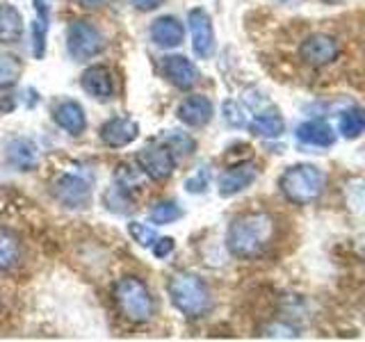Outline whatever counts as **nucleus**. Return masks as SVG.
I'll return each instance as SVG.
<instances>
[{"instance_id":"f257e3e1","label":"nucleus","mask_w":365,"mask_h":342,"mask_svg":"<svg viewBox=\"0 0 365 342\" xmlns=\"http://www.w3.org/2000/svg\"><path fill=\"white\" fill-rule=\"evenodd\" d=\"M274 217L267 212H245L235 217L228 226L226 233V247L235 258L254 260L267 251L274 239Z\"/></svg>"},{"instance_id":"f03ea898","label":"nucleus","mask_w":365,"mask_h":342,"mask_svg":"<svg viewBox=\"0 0 365 342\" xmlns=\"http://www.w3.org/2000/svg\"><path fill=\"white\" fill-rule=\"evenodd\" d=\"M167 290L171 296V304L176 306V311H180L190 319H199L210 311L212 296L208 285H205L199 276L194 274H174L167 283Z\"/></svg>"},{"instance_id":"7ed1b4c3","label":"nucleus","mask_w":365,"mask_h":342,"mask_svg":"<svg viewBox=\"0 0 365 342\" xmlns=\"http://www.w3.org/2000/svg\"><path fill=\"white\" fill-rule=\"evenodd\" d=\"M324 174L315 165H294L279 178V190L294 205H311L324 192Z\"/></svg>"},{"instance_id":"20e7f679","label":"nucleus","mask_w":365,"mask_h":342,"mask_svg":"<svg viewBox=\"0 0 365 342\" xmlns=\"http://www.w3.org/2000/svg\"><path fill=\"white\" fill-rule=\"evenodd\" d=\"M114 301H117L121 315L135 324H146L155 315L151 292H148L144 281L135 276H123L121 281H117V285H114Z\"/></svg>"},{"instance_id":"39448f33","label":"nucleus","mask_w":365,"mask_h":342,"mask_svg":"<svg viewBox=\"0 0 365 342\" xmlns=\"http://www.w3.org/2000/svg\"><path fill=\"white\" fill-rule=\"evenodd\" d=\"M66 48L73 60H89L106 48V39L89 21H73L66 30Z\"/></svg>"},{"instance_id":"423d86ee","label":"nucleus","mask_w":365,"mask_h":342,"mask_svg":"<svg viewBox=\"0 0 365 342\" xmlns=\"http://www.w3.org/2000/svg\"><path fill=\"white\" fill-rule=\"evenodd\" d=\"M340 55V46L338 41L324 32H315L308 34L299 46V57L313 68H322L329 66L331 62H336Z\"/></svg>"},{"instance_id":"0eeeda50","label":"nucleus","mask_w":365,"mask_h":342,"mask_svg":"<svg viewBox=\"0 0 365 342\" xmlns=\"http://www.w3.org/2000/svg\"><path fill=\"white\" fill-rule=\"evenodd\" d=\"M137 165H140V169L151 180L163 182V180H167L171 174H174L176 157L163 144H148V146L142 148L140 153H137Z\"/></svg>"},{"instance_id":"6e6552de","label":"nucleus","mask_w":365,"mask_h":342,"mask_svg":"<svg viewBox=\"0 0 365 342\" xmlns=\"http://www.w3.org/2000/svg\"><path fill=\"white\" fill-rule=\"evenodd\" d=\"M53 197L60 201L64 208H85L89 205L91 199V187L85 178L73 176V174H64L53 182Z\"/></svg>"},{"instance_id":"1a4fd4ad","label":"nucleus","mask_w":365,"mask_h":342,"mask_svg":"<svg viewBox=\"0 0 365 342\" xmlns=\"http://www.w3.org/2000/svg\"><path fill=\"white\" fill-rule=\"evenodd\" d=\"M190 32H192V51L199 57H210L215 51V30H212V19L205 9L197 7L190 11Z\"/></svg>"},{"instance_id":"9d476101","label":"nucleus","mask_w":365,"mask_h":342,"mask_svg":"<svg viewBox=\"0 0 365 342\" xmlns=\"http://www.w3.org/2000/svg\"><path fill=\"white\" fill-rule=\"evenodd\" d=\"M258 178V167L254 162H240L233 165L231 169H226L220 176V182H217V190H220L222 197H235V194L245 192L251 182Z\"/></svg>"},{"instance_id":"9b49d317","label":"nucleus","mask_w":365,"mask_h":342,"mask_svg":"<svg viewBox=\"0 0 365 342\" xmlns=\"http://www.w3.org/2000/svg\"><path fill=\"white\" fill-rule=\"evenodd\" d=\"M140 137V123L128 117H114L101 125V142L110 148L128 146Z\"/></svg>"},{"instance_id":"f8f14e48","label":"nucleus","mask_w":365,"mask_h":342,"mask_svg":"<svg viewBox=\"0 0 365 342\" xmlns=\"http://www.w3.org/2000/svg\"><path fill=\"white\" fill-rule=\"evenodd\" d=\"M163 73L171 85L178 89H192L199 83V68L194 66L187 57L182 55H169L163 62Z\"/></svg>"},{"instance_id":"ddd939ff","label":"nucleus","mask_w":365,"mask_h":342,"mask_svg":"<svg viewBox=\"0 0 365 342\" xmlns=\"http://www.w3.org/2000/svg\"><path fill=\"white\" fill-rule=\"evenodd\" d=\"M176 114L182 123L190 125V128H203V125L212 119V103L205 96H187L178 105Z\"/></svg>"},{"instance_id":"4468645a","label":"nucleus","mask_w":365,"mask_h":342,"mask_svg":"<svg viewBox=\"0 0 365 342\" xmlns=\"http://www.w3.org/2000/svg\"><path fill=\"white\" fill-rule=\"evenodd\" d=\"M151 39L160 48H176L185 39V28L176 16H160L151 26Z\"/></svg>"},{"instance_id":"2eb2a0df","label":"nucleus","mask_w":365,"mask_h":342,"mask_svg":"<svg viewBox=\"0 0 365 342\" xmlns=\"http://www.w3.org/2000/svg\"><path fill=\"white\" fill-rule=\"evenodd\" d=\"M80 85L87 91L91 98L96 100H108L114 94V83L112 76L106 66H89L85 68L83 78H80Z\"/></svg>"},{"instance_id":"dca6fc26","label":"nucleus","mask_w":365,"mask_h":342,"mask_svg":"<svg viewBox=\"0 0 365 342\" xmlns=\"http://www.w3.org/2000/svg\"><path fill=\"white\" fill-rule=\"evenodd\" d=\"M7 162L19 171H32L39 162L37 144L28 137H16L7 144Z\"/></svg>"},{"instance_id":"f3484780","label":"nucleus","mask_w":365,"mask_h":342,"mask_svg":"<svg viewBox=\"0 0 365 342\" xmlns=\"http://www.w3.org/2000/svg\"><path fill=\"white\" fill-rule=\"evenodd\" d=\"M297 140L306 146H319V148H329L336 144V133L327 121H304L302 125H297Z\"/></svg>"},{"instance_id":"a211bd4d","label":"nucleus","mask_w":365,"mask_h":342,"mask_svg":"<svg viewBox=\"0 0 365 342\" xmlns=\"http://www.w3.org/2000/svg\"><path fill=\"white\" fill-rule=\"evenodd\" d=\"M53 119L68 135H80V133H85V128H87L85 110L76 100H62L60 105L53 110Z\"/></svg>"},{"instance_id":"6ab92c4d","label":"nucleus","mask_w":365,"mask_h":342,"mask_svg":"<svg viewBox=\"0 0 365 342\" xmlns=\"http://www.w3.org/2000/svg\"><path fill=\"white\" fill-rule=\"evenodd\" d=\"M23 37V16L14 5L0 3V43H16Z\"/></svg>"},{"instance_id":"aec40b11","label":"nucleus","mask_w":365,"mask_h":342,"mask_svg":"<svg viewBox=\"0 0 365 342\" xmlns=\"http://www.w3.org/2000/svg\"><path fill=\"white\" fill-rule=\"evenodd\" d=\"M21 262V242L16 233L0 228V271L14 269Z\"/></svg>"},{"instance_id":"412c9836","label":"nucleus","mask_w":365,"mask_h":342,"mask_svg":"<svg viewBox=\"0 0 365 342\" xmlns=\"http://www.w3.org/2000/svg\"><path fill=\"white\" fill-rule=\"evenodd\" d=\"M249 130L256 137H267V140H274V137L283 135L285 121L279 112H265V114H258V117L249 123Z\"/></svg>"},{"instance_id":"4be33fe9","label":"nucleus","mask_w":365,"mask_h":342,"mask_svg":"<svg viewBox=\"0 0 365 342\" xmlns=\"http://www.w3.org/2000/svg\"><path fill=\"white\" fill-rule=\"evenodd\" d=\"M338 130L345 140H359L365 133V108H349L340 114Z\"/></svg>"},{"instance_id":"5701e85b","label":"nucleus","mask_w":365,"mask_h":342,"mask_svg":"<svg viewBox=\"0 0 365 342\" xmlns=\"http://www.w3.org/2000/svg\"><path fill=\"white\" fill-rule=\"evenodd\" d=\"M37 3V19L32 26V37H34V57L41 60L43 57V46H46V34H48V5L43 0H34Z\"/></svg>"},{"instance_id":"b1692460","label":"nucleus","mask_w":365,"mask_h":342,"mask_svg":"<svg viewBox=\"0 0 365 342\" xmlns=\"http://www.w3.org/2000/svg\"><path fill=\"white\" fill-rule=\"evenodd\" d=\"M130 190H125L123 185H112L108 192H106V205L108 210L117 212V214H128L133 210V199H130Z\"/></svg>"},{"instance_id":"393cba45","label":"nucleus","mask_w":365,"mask_h":342,"mask_svg":"<svg viewBox=\"0 0 365 342\" xmlns=\"http://www.w3.org/2000/svg\"><path fill=\"white\" fill-rule=\"evenodd\" d=\"M23 73V64L19 57L3 53L0 55V89H7L11 85L19 83V78Z\"/></svg>"},{"instance_id":"a878e982","label":"nucleus","mask_w":365,"mask_h":342,"mask_svg":"<svg viewBox=\"0 0 365 342\" xmlns=\"http://www.w3.org/2000/svg\"><path fill=\"white\" fill-rule=\"evenodd\" d=\"M180 217H182V210L178 208L176 201H160L148 210V219H151V224H158V226L171 224V222L180 219Z\"/></svg>"},{"instance_id":"bb28decb","label":"nucleus","mask_w":365,"mask_h":342,"mask_svg":"<svg viewBox=\"0 0 365 342\" xmlns=\"http://www.w3.org/2000/svg\"><path fill=\"white\" fill-rule=\"evenodd\" d=\"M165 146L169 148L171 153H174V157H185L194 151V140L190 135L185 133H169L165 137Z\"/></svg>"},{"instance_id":"cd10ccee","label":"nucleus","mask_w":365,"mask_h":342,"mask_svg":"<svg viewBox=\"0 0 365 342\" xmlns=\"http://www.w3.org/2000/svg\"><path fill=\"white\" fill-rule=\"evenodd\" d=\"M128 233L133 235V239L140 247H153V242L158 239V233L151 226H144V224H137V222L128 224Z\"/></svg>"},{"instance_id":"c85d7f7f","label":"nucleus","mask_w":365,"mask_h":342,"mask_svg":"<svg viewBox=\"0 0 365 342\" xmlns=\"http://www.w3.org/2000/svg\"><path fill=\"white\" fill-rule=\"evenodd\" d=\"M224 119H226L228 125H233V128H242V125L247 123L245 112L235 100H226L224 103Z\"/></svg>"},{"instance_id":"c756f323","label":"nucleus","mask_w":365,"mask_h":342,"mask_svg":"<svg viewBox=\"0 0 365 342\" xmlns=\"http://www.w3.org/2000/svg\"><path fill=\"white\" fill-rule=\"evenodd\" d=\"M117 182L119 185H123L125 190H133L140 185V171L128 167V165H119L117 169Z\"/></svg>"},{"instance_id":"7c9ffc66","label":"nucleus","mask_w":365,"mask_h":342,"mask_svg":"<svg viewBox=\"0 0 365 342\" xmlns=\"http://www.w3.org/2000/svg\"><path fill=\"white\" fill-rule=\"evenodd\" d=\"M176 242L171 237H158L155 242H153V254L155 258H167L171 251H174Z\"/></svg>"},{"instance_id":"2f4dec72","label":"nucleus","mask_w":365,"mask_h":342,"mask_svg":"<svg viewBox=\"0 0 365 342\" xmlns=\"http://www.w3.org/2000/svg\"><path fill=\"white\" fill-rule=\"evenodd\" d=\"M205 185H208V176H205V171H201V174H197L194 178H190L187 182H185V187H187V192H205Z\"/></svg>"},{"instance_id":"473e14b6","label":"nucleus","mask_w":365,"mask_h":342,"mask_svg":"<svg viewBox=\"0 0 365 342\" xmlns=\"http://www.w3.org/2000/svg\"><path fill=\"white\" fill-rule=\"evenodd\" d=\"M130 3L140 9V11H151V9H155V7H160L165 3V0H130Z\"/></svg>"},{"instance_id":"72a5a7b5","label":"nucleus","mask_w":365,"mask_h":342,"mask_svg":"<svg viewBox=\"0 0 365 342\" xmlns=\"http://www.w3.org/2000/svg\"><path fill=\"white\" fill-rule=\"evenodd\" d=\"M354 251H356V256L361 260H365V235H361L356 242H354Z\"/></svg>"},{"instance_id":"f704fd0d","label":"nucleus","mask_w":365,"mask_h":342,"mask_svg":"<svg viewBox=\"0 0 365 342\" xmlns=\"http://www.w3.org/2000/svg\"><path fill=\"white\" fill-rule=\"evenodd\" d=\"M78 3L83 5V7H96V5L103 3V0H78Z\"/></svg>"},{"instance_id":"c9c22d12","label":"nucleus","mask_w":365,"mask_h":342,"mask_svg":"<svg viewBox=\"0 0 365 342\" xmlns=\"http://www.w3.org/2000/svg\"><path fill=\"white\" fill-rule=\"evenodd\" d=\"M329 3H336V0H329Z\"/></svg>"}]
</instances>
